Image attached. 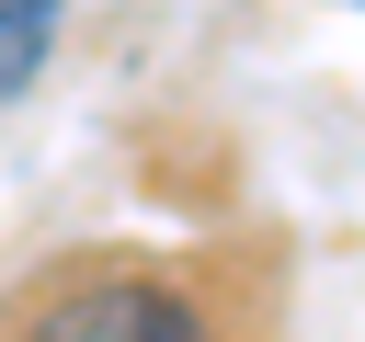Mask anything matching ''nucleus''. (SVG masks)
Returning <instances> with one entry per match:
<instances>
[{
	"label": "nucleus",
	"instance_id": "f257e3e1",
	"mask_svg": "<svg viewBox=\"0 0 365 342\" xmlns=\"http://www.w3.org/2000/svg\"><path fill=\"white\" fill-rule=\"evenodd\" d=\"M0 342H251L240 285L194 251H57L0 308Z\"/></svg>",
	"mask_w": 365,
	"mask_h": 342
},
{
	"label": "nucleus",
	"instance_id": "f03ea898",
	"mask_svg": "<svg viewBox=\"0 0 365 342\" xmlns=\"http://www.w3.org/2000/svg\"><path fill=\"white\" fill-rule=\"evenodd\" d=\"M57 34H68V0H0V114H11V103L46 80Z\"/></svg>",
	"mask_w": 365,
	"mask_h": 342
},
{
	"label": "nucleus",
	"instance_id": "7ed1b4c3",
	"mask_svg": "<svg viewBox=\"0 0 365 342\" xmlns=\"http://www.w3.org/2000/svg\"><path fill=\"white\" fill-rule=\"evenodd\" d=\"M342 11H365V0H342Z\"/></svg>",
	"mask_w": 365,
	"mask_h": 342
}]
</instances>
